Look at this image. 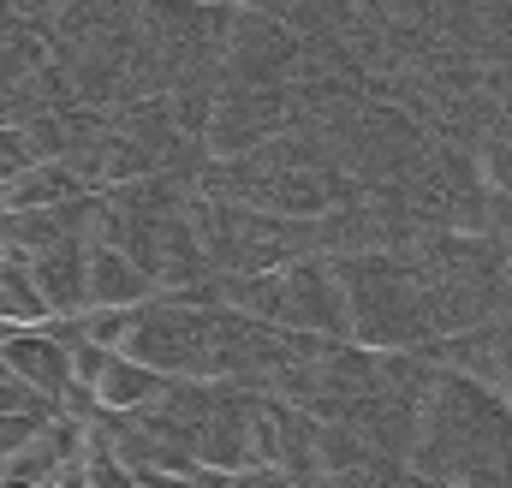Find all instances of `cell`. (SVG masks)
I'll list each match as a JSON object with an SVG mask.
<instances>
[{
    "instance_id": "8",
    "label": "cell",
    "mask_w": 512,
    "mask_h": 488,
    "mask_svg": "<svg viewBox=\"0 0 512 488\" xmlns=\"http://www.w3.org/2000/svg\"><path fill=\"white\" fill-rule=\"evenodd\" d=\"M48 322L42 292L30 280V256L24 250H0V328H36Z\"/></svg>"
},
{
    "instance_id": "1",
    "label": "cell",
    "mask_w": 512,
    "mask_h": 488,
    "mask_svg": "<svg viewBox=\"0 0 512 488\" xmlns=\"http://www.w3.org/2000/svg\"><path fill=\"white\" fill-rule=\"evenodd\" d=\"M405 471L447 488H507V399L435 369Z\"/></svg>"
},
{
    "instance_id": "12",
    "label": "cell",
    "mask_w": 512,
    "mask_h": 488,
    "mask_svg": "<svg viewBox=\"0 0 512 488\" xmlns=\"http://www.w3.org/2000/svg\"><path fill=\"white\" fill-rule=\"evenodd\" d=\"M399 488H447V483H429V477H411V471H405V477H399Z\"/></svg>"
},
{
    "instance_id": "3",
    "label": "cell",
    "mask_w": 512,
    "mask_h": 488,
    "mask_svg": "<svg viewBox=\"0 0 512 488\" xmlns=\"http://www.w3.org/2000/svg\"><path fill=\"white\" fill-rule=\"evenodd\" d=\"M417 352L435 369L465 375V381H477V387H489V393L507 399V316L477 322V328H465V334H441V340H429V346H417Z\"/></svg>"
},
{
    "instance_id": "6",
    "label": "cell",
    "mask_w": 512,
    "mask_h": 488,
    "mask_svg": "<svg viewBox=\"0 0 512 488\" xmlns=\"http://www.w3.org/2000/svg\"><path fill=\"white\" fill-rule=\"evenodd\" d=\"M84 292H90V310H137L143 298H155L149 274L126 262L114 244L90 239V262H84Z\"/></svg>"
},
{
    "instance_id": "2",
    "label": "cell",
    "mask_w": 512,
    "mask_h": 488,
    "mask_svg": "<svg viewBox=\"0 0 512 488\" xmlns=\"http://www.w3.org/2000/svg\"><path fill=\"white\" fill-rule=\"evenodd\" d=\"M340 298H346V328L352 346L370 352H417L435 340L423 286L399 250H358V256H328Z\"/></svg>"
},
{
    "instance_id": "11",
    "label": "cell",
    "mask_w": 512,
    "mask_h": 488,
    "mask_svg": "<svg viewBox=\"0 0 512 488\" xmlns=\"http://www.w3.org/2000/svg\"><path fill=\"white\" fill-rule=\"evenodd\" d=\"M0 417H54V405H48V399H36L18 375H6V369H0Z\"/></svg>"
},
{
    "instance_id": "9",
    "label": "cell",
    "mask_w": 512,
    "mask_h": 488,
    "mask_svg": "<svg viewBox=\"0 0 512 488\" xmlns=\"http://www.w3.org/2000/svg\"><path fill=\"white\" fill-rule=\"evenodd\" d=\"M90 185H78V173H66L60 161H30L12 185H6V209H54L66 197H84Z\"/></svg>"
},
{
    "instance_id": "4",
    "label": "cell",
    "mask_w": 512,
    "mask_h": 488,
    "mask_svg": "<svg viewBox=\"0 0 512 488\" xmlns=\"http://www.w3.org/2000/svg\"><path fill=\"white\" fill-rule=\"evenodd\" d=\"M0 369L6 375H18L36 399H60L66 393V381H72V369H66V346L60 340H48L42 328H6L0 334Z\"/></svg>"
},
{
    "instance_id": "10",
    "label": "cell",
    "mask_w": 512,
    "mask_h": 488,
    "mask_svg": "<svg viewBox=\"0 0 512 488\" xmlns=\"http://www.w3.org/2000/svg\"><path fill=\"white\" fill-rule=\"evenodd\" d=\"M197 488H292L298 477H280L268 465H251V471H191Z\"/></svg>"
},
{
    "instance_id": "5",
    "label": "cell",
    "mask_w": 512,
    "mask_h": 488,
    "mask_svg": "<svg viewBox=\"0 0 512 488\" xmlns=\"http://www.w3.org/2000/svg\"><path fill=\"white\" fill-rule=\"evenodd\" d=\"M84 262H90V239L42 244V250L30 256V280H36V292H42V310H48V316H78V310H90Z\"/></svg>"
},
{
    "instance_id": "7",
    "label": "cell",
    "mask_w": 512,
    "mask_h": 488,
    "mask_svg": "<svg viewBox=\"0 0 512 488\" xmlns=\"http://www.w3.org/2000/svg\"><path fill=\"white\" fill-rule=\"evenodd\" d=\"M161 387H167V375H155V369H143L137 358L114 352L108 369H102V381H96V405L102 411H143V405L161 399Z\"/></svg>"
}]
</instances>
